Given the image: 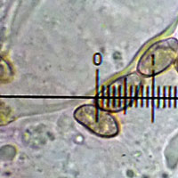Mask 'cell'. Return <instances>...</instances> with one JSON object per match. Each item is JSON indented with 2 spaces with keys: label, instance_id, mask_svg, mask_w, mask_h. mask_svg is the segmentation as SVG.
I'll list each match as a JSON object with an SVG mask.
<instances>
[{
  "label": "cell",
  "instance_id": "3957f363",
  "mask_svg": "<svg viewBox=\"0 0 178 178\" xmlns=\"http://www.w3.org/2000/svg\"><path fill=\"white\" fill-rule=\"evenodd\" d=\"M146 97H147V100H146V105H147V107H149V106H150V86H148V88H147Z\"/></svg>",
  "mask_w": 178,
  "mask_h": 178
},
{
  "label": "cell",
  "instance_id": "6da1fadb",
  "mask_svg": "<svg viewBox=\"0 0 178 178\" xmlns=\"http://www.w3.org/2000/svg\"><path fill=\"white\" fill-rule=\"evenodd\" d=\"M152 94H153V101H152V120H154V111H155V78L152 80Z\"/></svg>",
  "mask_w": 178,
  "mask_h": 178
},
{
  "label": "cell",
  "instance_id": "277c9868",
  "mask_svg": "<svg viewBox=\"0 0 178 178\" xmlns=\"http://www.w3.org/2000/svg\"><path fill=\"white\" fill-rule=\"evenodd\" d=\"M166 103H167V101H166V87H164V102H163V108H166Z\"/></svg>",
  "mask_w": 178,
  "mask_h": 178
},
{
  "label": "cell",
  "instance_id": "7a4b0ae2",
  "mask_svg": "<svg viewBox=\"0 0 178 178\" xmlns=\"http://www.w3.org/2000/svg\"><path fill=\"white\" fill-rule=\"evenodd\" d=\"M171 89H172V87L170 86L169 87V94H168V102H167L169 108L172 107V92H171Z\"/></svg>",
  "mask_w": 178,
  "mask_h": 178
},
{
  "label": "cell",
  "instance_id": "5b68a950",
  "mask_svg": "<svg viewBox=\"0 0 178 178\" xmlns=\"http://www.w3.org/2000/svg\"><path fill=\"white\" fill-rule=\"evenodd\" d=\"M177 102H178V101H177V87L175 86L174 87V108L177 107Z\"/></svg>",
  "mask_w": 178,
  "mask_h": 178
}]
</instances>
